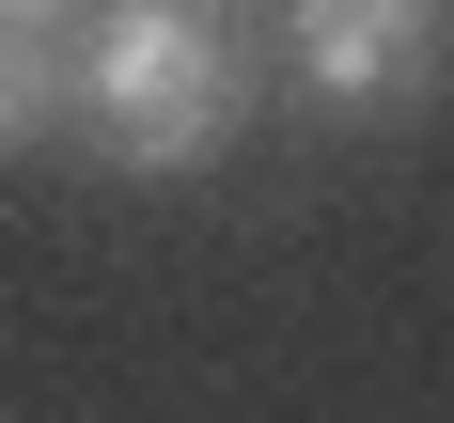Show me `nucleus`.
<instances>
[{
  "instance_id": "5",
  "label": "nucleus",
  "mask_w": 454,
  "mask_h": 423,
  "mask_svg": "<svg viewBox=\"0 0 454 423\" xmlns=\"http://www.w3.org/2000/svg\"><path fill=\"white\" fill-rule=\"evenodd\" d=\"M376 16H423V32H439V16H454V0H376Z\"/></svg>"
},
{
  "instance_id": "1",
  "label": "nucleus",
  "mask_w": 454,
  "mask_h": 423,
  "mask_svg": "<svg viewBox=\"0 0 454 423\" xmlns=\"http://www.w3.org/2000/svg\"><path fill=\"white\" fill-rule=\"evenodd\" d=\"M63 126H79L110 173H141V188L235 157V126H251V63H235L220 0H110L94 47H79V79H63Z\"/></svg>"
},
{
  "instance_id": "4",
  "label": "nucleus",
  "mask_w": 454,
  "mask_h": 423,
  "mask_svg": "<svg viewBox=\"0 0 454 423\" xmlns=\"http://www.w3.org/2000/svg\"><path fill=\"white\" fill-rule=\"evenodd\" d=\"M63 16H110V0H0V32H63Z\"/></svg>"
},
{
  "instance_id": "3",
  "label": "nucleus",
  "mask_w": 454,
  "mask_h": 423,
  "mask_svg": "<svg viewBox=\"0 0 454 423\" xmlns=\"http://www.w3.org/2000/svg\"><path fill=\"white\" fill-rule=\"evenodd\" d=\"M47 126H63V63H47V32H0V157Z\"/></svg>"
},
{
  "instance_id": "2",
  "label": "nucleus",
  "mask_w": 454,
  "mask_h": 423,
  "mask_svg": "<svg viewBox=\"0 0 454 423\" xmlns=\"http://www.w3.org/2000/svg\"><path fill=\"white\" fill-rule=\"evenodd\" d=\"M282 47H298V94L314 110H408L423 79H439V32L423 16H376V0H282Z\"/></svg>"
}]
</instances>
